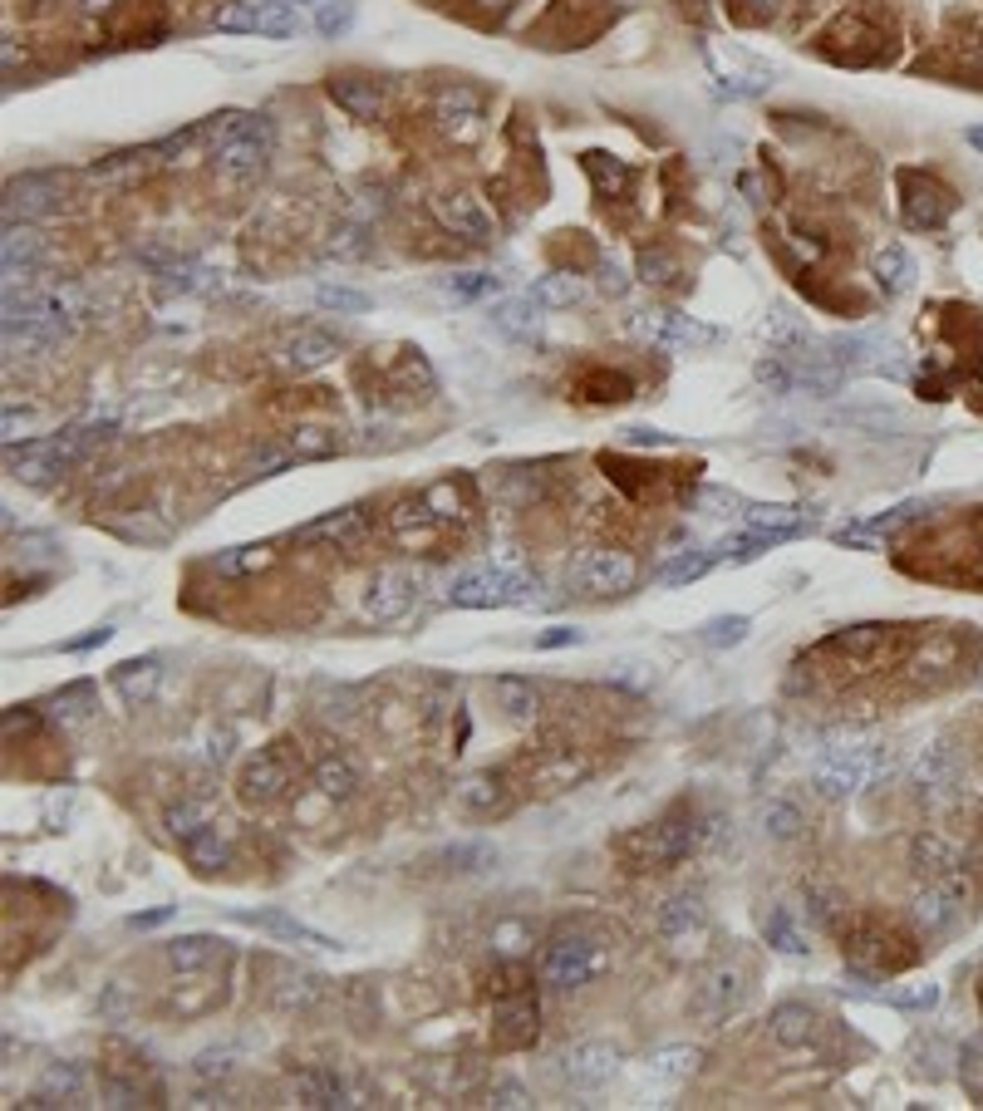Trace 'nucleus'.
<instances>
[{
    "instance_id": "nucleus-1",
    "label": "nucleus",
    "mask_w": 983,
    "mask_h": 1111,
    "mask_svg": "<svg viewBox=\"0 0 983 1111\" xmlns=\"http://www.w3.org/2000/svg\"><path fill=\"white\" fill-rule=\"evenodd\" d=\"M698 841H704V817H698V807H688V802H678V807H668L664 817L644 821L640 831L625 836V861L635 865V871H668V865H678L684 855L698 851Z\"/></svg>"
},
{
    "instance_id": "nucleus-2",
    "label": "nucleus",
    "mask_w": 983,
    "mask_h": 1111,
    "mask_svg": "<svg viewBox=\"0 0 983 1111\" xmlns=\"http://www.w3.org/2000/svg\"><path fill=\"white\" fill-rule=\"evenodd\" d=\"M605 970H610V944H605V934L585 930V925L551 934L541 950V964H536L546 988H585Z\"/></svg>"
},
{
    "instance_id": "nucleus-3",
    "label": "nucleus",
    "mask_w": 983,
    "mask_h": 1111,
    "mask_svg": "<svg viewBox=\"0 0 983 1111\" xmlns=\"http://www.w3.org/2000/svg\"><path fill=\"white\" fill-rule=\"evenodd\" d=\"M536 590H541V580L531 570L496 560V566H472L462 576H453L448 600L462 610H492V605H526V600H536Z\"/></svg>"
},
{
    "instance_id": "nucleus-4",
    "label": "nucleus",
    "mask_w": 983,
    "mask_h": 1111,
    "mask_svg": "<svg viewBox=\"0 0 983 1111\" xmlns=\"http://www.w3.org/2000/svg\"><path fill=\"white\" fill-rule=\"evenodd\" d=\"M217 30H247V35L290 39V35H306V30H316V25H310V10H300L296 0H241V5L221 10Z\"/></svg>"
},
{
    "instance_id": "nucleus-5",
    "label": "nucleus",
    "mask_w": 983,
    "mask_h": 1111,
    "mask_svg": "<svg viewBox=\"0 0 983 1111\" xmlns=\"http://www.w3.org/2000/svg\"><path fill=\"white\" fill-rule=\"evenodd\" d=\"M286 742H276V748H261L256 758L241 762L237 772V797L247 802V807H271V802H281L290 792V778H296V768H290Z\"/></svg>"
},
{
    "instance_id": "nucleus-6",
    "label": "nucleus",
    "mask_w": 983,
    "mask_h": 1111,
    "mask_svg": "<svg viewBox=\"0 0 983 1111\" xmlns=\"http://www.w3.org/2000/svg\"><path fill=\"white\" fill-rule=\"evenodd\" d=\"M423 596V580L413 576V570H379V576L364 586V620H374V625H393V620H403L413 605H419Z\"/></svg>"
},
{
    "instance_id": "nucleus-7",
    "label": "nucleus",
    "mask_w": 983,
    "mask_h": 1111,
    "mask_svg": "<svg viewBox=\"0 0 983 1111\" xmlns=\"http://www.w3.org/2000/svg\"><path fill=\"white\" fill-rule=\"evenodd\" d=\"M635 576H640V566L625 552H585L571 566V586L581 596H625L635 586Z\"/></svg>"
},
{
    "instance_id": "nucleus-8",
    "label": "nucleus",
    "mask_w": 983,
    "mask_h": 1111,
    "mask_svg": "<svg viewBox=\"0 0 983 1111\" xmlns=\"http://www.w3.org/2000/svg\"><path fill=\"white\" fill-rule=\"evenodd\" d=\"M870 772H876V752L870 748H841V752H826V758L812 768V787L821 797H850V792H860L870 782Z\"/></svg>"
},
{
    "instance_id": "nucleus-9",
    "label": "nucleus",
    "mask_w": 983,
    "mask_h": 1111,
    "mask_svg": "<svg viewBox=\"0 0 983 1111\" xmlns=\"http://www.w3.org/2000/svg\"><path fill=\"white\" fill-rule=\"evenodd\" d=\"M890 645H895V625H850V630H836V635H826L816 645V655H836L846 659V665H880V659H890Z\"/></svg>"
},
{
    "instance_id": "nucleus-10",
    "label": "nucleus",
    "mask_w": 983,
    "mask_h": 1111,
    "mask_svg": "<svg viewBox=\"0 0 983 1111\" xmlns=\"http://www.w3.org/2000/svg\"><path fill=\"white\" fill-rule=\"evenodd\" d=\"M969 905V881L959 871L939 875L935 885H925V891L910 900V915H915L919 930H945V925L959 920V910Z\"/></svg>"
},
{
    "instance_id": "nucleus-11",
    "label": "nucleus",
    "mask_w": 983,
    "mask_h": 1111,
    "mask_svg": "<svg viewBox=\"0 0 983 1111\" xmlns=\"http://www.w3.org/2000/svg\"><path fill=\"white\" fill-rule=\"evenodd\" d=\"M615 1067H620V1047L601 1043V1038H585V1043H575V1047H565V1053H561V1077L571 1087H601V1082H610Z\"/></svg>"
},
{
    "instance_id": "nucleus-12",
    "label": "nucleus",
    "mask_w": 983,
    "mask_h": 1111,
    "mask_svg": "<svg viewBox=\"0 0 983 1111\" xmlns=\"http://www.w3.org/2000/svg\"><path fill=\"white\" fill-rule=\"evenodd\" d=\"M433 212H438V222L453 231V237H468V241H488L492 237V212L482 207V197H472V192L433 197Z\"/></svg>"
},
{
    "instance_id": "nucleus-13",
    "label": "nucleus",
    "mask_w": 983,
    "mask_h": 1111,
    "mask_svg": "<svg viewBox=\"0 0 983 1111\" xmlns=\"http://www.w3.org/2000/svg\"><path fill=\"white\" fill-rule=\"evenodd\" d=\"M237 920L251 925V930L276 934V940H286V944H306V950H340L330 934L310 930L306 920H296V915H286V910H237Z\"/></svg>"
},
{
    "instance_id": "nucleus-14",
    "label": "nucleus",
    "mask_w": 983,
    "mask_h": 1111,
    "mask_svg": "<svg viewBox=\"0 0 983 1111\" xmlns=\"http://www.w3.org/2000/svg\"><path fill=\"white\" fill-rule=\"evenodd\" d=\"M364 512L359 507H340V512H325V517H316V522H306L296 532V542H330V546H340V552H354V546L364 542Z\"/></svg>"
},
{
    "instance_id": "nucleus-15",
    "label": "nucleus",
    "mask_w": 983,
    "mask_h": 1111,
    "mask_svg": "<svg viewBox=\"0 0 983 1111\" xmlns=\"http://www.w3.org/2000/svg\"><path fill=\"white\" fill-rule=\"evenodd\" d=\"M453 802H458L462 817H496V812H506L512 797H506L502 772H472L453 787Z\"/></svg>"
},
{
    "instance_id": "nucleus-16",
    "label": "nucleus",
    "mask_w": 983,
    "mask_h": 1111,
    "mask_svg": "<svg viewBox=\"0 0 983 1111\" xmlns=\"http://www.w3.org/2000/svg\"><path fill=\"white\" fill-rule=\"evenodd\" d=\"M492 1043L502 1047V1053L536 1043V1008H531V998L516 994V998H502V1004H496V1013H492Z\"/></svg>"
},
{
    "instance_id": "nucleus-17",
    "label": "nucleus",
    "mask_w": 983,
    "mask_h": 1111,
    "mask_svg": "<svg viewBox=\"0 0 983 1111\" xmlns=\"http://www.w3.org/2000/svg\"><path fill=\"white\" fill-rule=\"evenodd\" d=\"M763 940H767V950L787 954V960H807V954H812V934H807V925L797 920L792 905H773V910H763Z\"/></svg>"
},
{
    "instance_id": "nucleus-18",
    "label": "nucleus",
    "mask_w": 983,
    "mask_h": 1111,
    "mask_svg": "<svg viewBox=\"0 0 983 1111\" xmlns=\"http://www.w3.org/2000/svg\"><path fill=\"white\" fill-rule=\"evenodd\" d=\"M55 197H59V188H55V178H45V172H30V178H20V182H10V192H5V217L10 222H25V217H45L49 207H55Z\"/></svg>"
},
{
    "instance_id": "nucleus-19",
    "label": "nucleus",
    "mask_w": 983,
    "mask_h": 1111,
    "mask_svg": "<svg viewBox=\"0 0 983 1111\" xmlns=\"http://www.w3.org/2000/svg\"><path fill=\"white\" fill-rule=\"evenodd\" d=\"M640 335H650L654 344H668V350H704V344L718 340V330L688 320V315H659V320H644Z\"/></svg>"
},
{
    "instance_id": "nucleus-20",
    "label": "nucleus",
    "mask_w": 983,
    "mask_h": 1111,
    "mask_svg": "<svg viewBox=\"0 0 983 1111\" xmlns=\"http://www.w3.org/2000/svg\"><path fill=\"white\" fill-rule=\"evenodd\" d=\"M163 821H168V836H172V841H178V846H192L197 836H207L212 827H217V807H212L207 797H178V802L168 807Z\"/></svg>"
},
{
    "instance_id": "nucleus-21",
    "label": "nucleus",
    "mask_w": 983,
    "mask_h": 1111,
    "mask_svg": "<svg viewBox=\"0 0 983 1111\" xmlns=\"http://www.w3.org/2000/svg\"><path fill=\"white\" fill-rule=\"evenodd\" d=\"M158 679H163V659L158 655H144V659H128V665L114 669V689L124 703H148L158 689Z\"/></svg>"
},
{
    "instance_id": "nucleus-22",
    "label": "nucleus",
    "mask_w": 983,
    "mask_h": 1111,
    "mask_svg": "<svg viewBox=\"0 0 983 1111\" xmlns=\"http://www.w3.org/2000/svg\"><path fill=\"white\" fill-rule=\"evenodd\" d=\"M704 930H708V910L698 905V895H678V900H668L659 910V934L674 944H684L688 934H704Z\"/></svg>"
},
{
    "instance_id": "nucleus-23",
    "label": "nucleus",
    "mask_w": 983,
    "mask_h": 1111,
    "mask_svg": "<svg viewBox=\"0 0 983 1111\" xmlns=\"http://www.w3.org/2000/svg\"><path fill=\"white\" fill-rule=\"evenodd\" d=\"M389 526L403 546H423L433 536V526H438V512L428 507V497H409V502H399L389 512Z\"/></svg>"
},
{
    "instance_id": "nucleus-24",
    "label": "nucleus",
    "mask_w": 983,
    "mask_h": 1111,
    "mask_svg": "<svg viewBox=\"0 0 983 1111\" xmlns=\"http://www.w3.org/2000/svg\"><path fill=\"white\" fill-rule=\"evenodd\" d=\"M747 984H743V970H713L704 984V994H698V1008H704V1018H728L738 1004H743Z\"/></svg>"
},
{
    "instance_id": "nucleus-25",
    "label": "nucleus",
    "mask_w": 983,
    "mask_h": 1111,
    "mask_svg": "<svg viewBox=\"0 0 983 1111\" xmlns=\"http://www.w3.org/2000/svg\"><path fill=\"white\" fill-rule=\"evenodd\" d=\"M812 1028H816V1013L807 1004H777L767 1013V1033H773L777 1047H807Z\"/></svg>"
},
{
    "instance_id": "nucleus-26",
    "label": "nucleus",
    "mask_w": 983,
    "mask_h": 1111,
    "mask_svg": "<svg viewBox=\"0 0 983 1111\" xmlns=\"http://www.w3.org/2000/svg\"><path fill=\"white\" fill-rule=\"evenodd\" d=\"M316 787H320V797H330V802L354 797V787H359V762H354L350 752H330V758H320L316 762Z\"/></svg>"
},
{
    "instance_id": "nucleus-27",
    "label": "nucleus",
    "mask_w": 983,
    "mask_h": 1111,
    "mask_svg": "<svg viewBox=\"0 0 983 1111\" xmlns=\"http://www.w3.org/2000/svg\"><path fill=\"white\" fill-rule=\"evenodd\" d=\"M492 699H496V708H502L512 723L536 718V708H541V694H536V684H531V679H516V674L492 679Z\"/></svg>"
},
{
    "instance_id": "nucleus-28",
    "label": "nucleus",
    "mask_w": 983,
    "mask_h": 1111,
    "mask_svg": "<svg viewBox=\"0 0 983 1111\" xmlns=\"http://www.w3.org/2000/svg\"><path fill=\"white\" fill-rule=\"evenodd\" d=\"M281 360H286L290 370H320L325 360H334V340L325 330H296L281 344Z\"/></svg>"
},
{
    "instance_id": "nucleus-29",
    "label": "nucleus",
    "mask_w": 983,
    "mask_h": 1111,
    "mask_svg": "<svg viewBox=\"0 0 983 1111\" xmlns=\"http://www.w3.org/2000/svg\"><path fill=\"white\" fill-rule=\"evenodd\" d=\"M217 954H221V944L212 940V934H182V940L168 944V964H172L178 974H202V970H212V964H217Z\"/></svg>"
},
{
    "instance_id": "nucleus-30",
    "label": "nucleus",
    "mask_w": 983,
    "mask_h": 1111,
    "mask_svg": "<svg viewBox=\"0 0 983 1111\" xmlns=\"http://www.w3.org/2000/svg\"><path fill=\"white\" fill-rule=\"evenodd\" d=\"M492 325L502 335H531L541 325V301L536 295H512V301H502L492 310Z\"/></svg>"
},
{
    "instance_id": "nucleus-31",
    "label": "nucleus",
    "mask_w": 983,
    "mask_h": 1111,
    "mask_svg": "<svg viewBox=\"0 0 983 1111\" xmlns=\"http://www.w3.org/2000/svg\"><path fill=\"white\" fill-rule=\"evenodd\" d=\"M713 560H718V552H678V556H668L664 566L654 570V586H688V580H698V576H708L713 570Z\"/></svg>"
},
{
    "instance_id": "nucleus-32",
    "label": "nucleus",
    "mask_w": 983,
    "mask_h": 1111,
    "mask_svg": "<svg viewBox=\"0 0 983 1111\" xmlns=\"http://www.w3.org/2000/svg\"><path fill=\"white\" fill-rule=\"evenodd\" d=\"M330 99L340 109H350L354 118L379 114V89H374V79H330Z\"/></svg>"
},
{
    "instance_id": "nucleus-33",
    "label": "nucleus",
    "mask_w": 983,
    "mask_h": 1111,
    "mask_svg": "<svg viewBox=\"0 0 983 1111\" xmlns=\"http://www.w3.org/2000/svg\"><path fill=\"white\" fill-rule=\"evenodd\" d=\"M747 635H753V620L747 615H718V620H708V625L698 630V645L704 649H738Z\"/></svg>"
},
{
    "instance_id": "nucleus-34",
    "label": "nucleus",
    "mask_w": 983,
    "mask_h": 1111,
    "mask_svg": "<svg viewBox=\"0 0 983 1111\" xmlns=\"http://www.w3.org/2000/svg\"><path fill=\"white\" fill-rule=\"evenodd\" d=\"M591 778V762L585 758H571V752H551V758L536 768V782L541 787H575V782Z\"/></svg>"
},
{
    "instance_id": "nucleus-35",
    "label": "nucleus",
    "mask_w": 983,
    "mask_h": 1111,
    "mask_svg": "<svg viewBox=\"0 0 983 1111\" xmlns=\"http://www.w3.org/2000/svg\"><path fill=\"white\" fill-rule=\"evenodd\" d=\"M310 5V25H316V35H344L354 20V0H306Z\"/></svg>"
},
{
    "instance_id": "nucleus-36",
    "label": "nucleus",
    "mask_w": 983,
    "mask_h": 1111,
    "mask_svg": "<svg viewBox=\"0 0 983 1111\" xmlns=\"http://www.w3.org/2000/svg\"><path fill=\"white\" fill-rule=\"evenodd\" d=\"M910 861H915V871H929V875H949L955 871V846L939 841V836H919L915 851H910Z\"/></svg>"
},
{
    "instance_id": "nucleus-37",
    "label": "nucleus",
    "mask_w": 983,
    "mask_h": 1111,
    "mask_svg": "<svg viewBox=\"0 0 983 1111\" xmlns=\"http://www.w3.org/2000/svg\"><path fill=\"white\" fill-rule=\"evenodd\" d=\"M876 281L885 285V291H905L910 281H915V261L905 257V247H885L876 257Z\"/></svg>"
},
{
    "instance_id": "nucleus-38",
    "label": "nucleus",
    "mask_w": 983,
    "mask_h": 1111,
    "mask_svg": "<svg viewBox=\"0 0 983 1111\" xmlns=\"http://www.w3.org/2000/svg\"><path fill=\"white\" fill-rule=\"evenodd\" d=\"M300 1097H306V1107H350L344 1102V1087L334 1073H310L300 1077Z\"/></svg>"
},
{
    "instance_id": "nucleus-39",
    "label": "nucleus",
    "mask_w": 983,
    "mask_h": 1111,
    "mask_svg": "<svg viewBox=\"0 0 983 1111\" xmlns=\"http://www.w3.org/2000/svg\"><path fill=\"white\" fill-rule=\"evenodd\" d=\"M316 305H320V310H334V315H364L374 301L364 291H350V285H320Z\"/></svg>"
},
{
    "instance_id": "nucleus-40",
    "label": "nucleus",
    "mask_w": 983,
    "mask_h": 1111,
    "mask_svg": "<svg viewBox=\"0 0 983 1111\" xmlns=\"http://www.w3.org/2000/svg\"><path fill=\"white\" fill-rule=\"evenodd\" d=\"M182 851H187V861L197 865V871H221V865H227V855H231V846L217 836V827H212L207 836H197L192 846H182Z\"/></svg>"
},
{
    "instance_id": "nucleus-41",
    "label": "nucleus",
    "mask_w": 983,
    "mask_h": 1111,
    "mask_svg": "<svg viewBox=\"0 0 983 1111\" xmlns=\"http://www.w3.org/2000/svg\"><path fill=\"white\" fill-rule=\"evenodd\" d=\"M261 566H271V546H237V552L212 556V570H221V576H237V570H261Z\"/></svg>"
},
{
    "instance_id": "nucleus-42",
    "label": "nucleus",
    "mask_w": 983,
    "mask_h": 1111,
    "mask_svg": "<svg viewBox=\"0 0 983 1111\" xmlns=\"http://www.w3.org/2000/svg\"><path fill=\"white\" fill-rule=\"evenodd\" d=\"M526 944H531V925L526 920H496L492 925V950L502 954V960H516Z\"/></svg>"
},
{
    "instance_id": "nucleus-43",
    "label": "nucleus",
    "mask_w": 983,
    "mask_h": 1111,
    "mask_svg": "<svg viewBox=\"0 0 983 1111\" xmlns=\"http://www.w3.org/2000/svg\"><path fill=\"white\" fill-rule=\"evenodd\" d=\"M492 861H496V846H488V841H458L448 851L453 871H488Z\"/></svg>"
},
{
    "instance_id": "nucleus-44",
    "label": "nucleus",
    "mask_w": 983,
    "mask_h": 1111,
    "mask_svg": "<svg viewBox=\"0 0 983 1111\" xmlns=\"http://www.w3.org/2000/svg\"><path fill=\"white\" fill-rule=\"evenodd\" d=\"M39 1092H59L65 1102H75V1097H84V1073H79V1067H69V1063H59V1067H49V1073H45Z\"/></svg>"
},
{
    "instance_id": "nucleus-45",
    "label": "nucleus",
    "mask_w": 983,
    "mask_h": 1111,
    "mask_svg": "<svg viewBox=\"0 0 983 1111\" xmlns=\"http://www.w3.org/2000/svg\"><path fill=\"white\" fill-rule=\"evenodd\" d=\"M694 1063H698V1047H664L650 1063V1077H684L694 1073Z\"/></svg>"
},
{
    "instance_id": "nucleus-46",
    "label": "nucleus",
    "mask_w": 983,
    "mask_h": 1111,
    "mask_svg": "<svg viewBox=\"0 0 983 1111\" xmlns=\"http://www.w3.org/2000/svg\"><path fill=\"white\" fill-rule=\"evenodd\" d=\"M290 453L296 457H330L334 453V438L325 428H296V438H290Z\"/></svg>"
},
{
    "instance_id": "nucleus-47",
    "label": "nucleus",
    "mask_w": 983,
    "mask_h": 1111,
    "mask_svg": "<svg viewBox=\"0 0 983 1111\" xmlns=\"http://www.w3.org/2000/svg\"><path fill=\"white\" fill-rule=\"evenodd\" d=\"M89 684H75V689H65V694L55 699V708H49V718L55 723H79V718H89Z\"/></svg>"
},
{
    "instance_id": "nucleus-48",
    "label": "nucleus",
    "mask_w": 983,
    "mask_h": 1111,
    "mask_svg": "<svg viewBox=\"0 0 983 1111\" xmlns=\"http://www.w3.org/2000/svg\"><path fill=\"white\" fill-rule=\"evenodd\" d=\"M767 831H773L777 841H792V836L802 831V812L787 807V802H773V807H767Z\"/></svg>"
},
{
    "instance_id": "nucleus-49",
    "label": "nucleus",
    "mask_w": 983,
    "mask_h": 1111,
    "mask_svg": "<svg viewBox=\"0 0 983 1111\" xmlns=\"http://www.w3.org/2000/svg\"><path fill=\"white\" fill-rule=\"evenodd\" d=\"M443 291L458 295V301H472V295H488V291H496V276H488V271H468V276L443 281Z\"/></svg>"
},
{
    "instance_id": "nucleus-50",
    "label": "nucleus",
    "mask_w": 983,
    "mask_h": 1111,
    "mask_svg": "<svg viewBox=\"0 0 983 1111\" xmlns=\"http://www.w3.org/2000/svg\"><path fill=\"white\" fill-rule=\"evenodd\" d=\"M128 1008H134V998H128V988L124 984H108L104 988V998L94 1004V1013L99 1018H108V1023H124L128 1018Z\"/></svg>"
},
{
    "instance_id": "nucleus-51",
    "label": "nucleus",
    "mask_w": 983,
    "mask_h": 1111,
    "mask_svg": "<svg viewBox=\"0 0 983 1111\" xmlns=\"http://www.w3.org/2000/svg\"><path fill=\"white\" fill-rule=\"evenodd\" d=\"M831 542L836 546H860V552H880V536L870 532L866 522H850V526H836V532H831Z\"/></svg>"
},
{
    "instance_id": "nucleus-52",
    "label": "nucleus",
    "mask_w": 983,
    "mask_h": 1111,
    "mask_svg": "<svg viewBox=\"0 0 983 1111\" xmlns=\"http://www.w3.org/2000/svg\"><path fill=\"white\" fill-rule=\"evenodd\" d=\"M531 295H536L541 305H565V301L575 295V281H571V276H546V281H536Z\"/></svg>"
},
{
    "instance_id": "nucleus-53",
    "label": "nucleus",
    "mask_w": 983,
    "mask_h": 1111,
    "mask_svg": "<svg viewBox=\"0 0 983 1111\" xmlns=\"http://www.w3.org/2000/svg\"><path fill=\"white\" fill-rule=\"evenodd\" d=\"M939 988L935 984H919V988H895V994H885V1004L895 1008H935Z\"/></svg>"
},
{
    "instance_id": "nucleus-54",
    "label": "nucleus",
    "mask_w": 983,
    "mask_h": 1111,
    "mask_svg": "<svg viewBox=\"0 0 983 1111\" xmlns=\"http://www.w3.org/2000/svg\"><path fill=\"white\" fill-rule=\"evenodd\" d=\"M488 1102L502 1107V1111H516V1107H531V1092H526L522 1082H496L488 1092Z\"/></svg>"
},
{
    "instance_id": "nucleus-55",
    "label": "nucleus",
    "mask_w": 983,
    "mask_h": 1111,
    "mask_svg": "<svg viewBox=\"0 0 983 1111\" xmlns=\"http://www.w3.org/2000/svg\"><path fill=\"white\" fill-rule=\"evenodd\" d=\"M443 114H458V118H468V114H478V94H468V89H458V94H443Z\"/></svg>"
},
{
    "instance_id": "nucleus-56",
    "label": "nucleus",
    "mask_w": 983,
    "mask_h": 1111,
    "mask_svg": "<svg viewBox=\"0 0 983 1111\" xmlns=\"http://www.w3.org/2000/svg\"><path fill=\"white\" fill-rule=\"evenodd\" d=\"M227 1057H231L227 1047H221V1053H202V1057H197V1073H202V1077H212V1073H227Z\"/></svg>"
},
{
    "instance_id": "nucleus-57",
    "label": "nucleus",
    "mask_w": 983,
    "mask_h": 1111,
    "mask_svg": "<svg viewBox=\"0 0 983 1111\" xmlns=\"http://www.w3.org/2000/svg\"><path fill=\"white\" fill-rule=\"evenodd\" d=\"M172 915H178V910H172V905H168V910H148V915H134V920H128V925H134V930H158V925H163V920H172Z\"/></svg>"
},
{
    "instance_id": "nucleus-58",
    "label": "nucleus",
    "mask_w": 983,
    "mask_h": 1111,
    "mask_svg": "<svg viewBox=\"0 0 983 1111\" xmlns=\"http://www.w3.org/2000/svg\"><path fill=\"white\" fill-rule=\"evenodd\" d=\"M541 649H556V645H581V630H551V635L536 639Z\"/></svg>"
},
{
    "instance_id": "nucleus-59",
    "label": "nucleus",
    "mask_w": 983,
    "mask_h": 1111,
    "mask_svg": "<svg viewBox=\"0 0 983 1111\" xmlns=\"http://www.w3.org/2000/svg\"><path fill=\"white\" fill-rule=\"evenodd\" d=\"M207 758L212 762H227L231 758V733L221 728V733H212V748H207Z\"/></svg>"
},
{
    "instance_id": "nucleus-60",
    "label": "nucleus",
    "mask_w": 983,
    "mask_h": 1111,
    "mask_svg": "<svg viewBox=\"0 0 983 1111\" xmlns=\"http://www.w3.org/2000/svg\"><path fill=\"white\" fill-rule=\"evenodd\" d=\"M108 635H114V630H108V625H99L94 635H84V639H69V649H94V645H104Z\"/></svg>"
},
{
    "instance_id": "nucleus-61",
    "label": "nucleus",
    "mask_w": 983,
    "mask_h": 1111,
    "mask_svg": "<svg viewBox=\"0 0 983 1111\" xmlns=\"http://www.w3.org/2000/svg\"><path fill=\"white\" fill-rule=\"evenodd\" d=\"M482 5H502V0H482Z\"/></svg>"
}]
</instances>
